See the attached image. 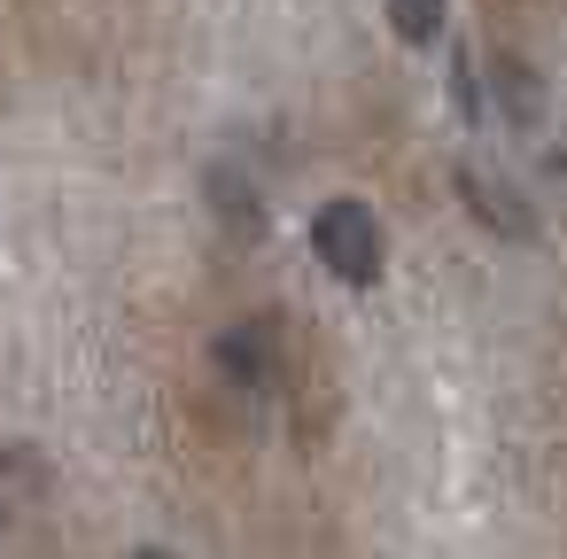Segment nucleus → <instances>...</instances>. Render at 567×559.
<instances>
[{
    "instance_id": "nucleus-4",
    "label": "nucleus",
    "mask_w": 567,
    "mask_h": 559,
    "mask_svg": "<svg viewBox=\"0 0 567 559\" xmlns=\"http://www.w3.org/2000/svg\"><path fill=\"white\" fill-rule=\"evenodd\" d=\"M133 559H172V551H133Z\"/></svg>"
},
{
    "instance_id": "nucleus-1",
    "label": "nucleus",
    "mask_w": 567,
    "mask_h": 559,
    "mask_svg": "<svg viewBox=\"0 0 567 559\" xmlns=\"http://www.w3.org/2000/svg\"><path fill=\"white\" fill-rule=\"evenodd\" d=\"M311 249H319V265H327L334 280H350V288H373V280H381V218H373L365 203H350V195H334V203L311 210Z\"/></svg>"
},
{
    "instance_id": "nucleus-2",
    "label": "nucleus",
    "mask_w": 567,
    "mask_h": 559,
    "mask_svg": "<svg viewBox=\"0 0 567 559\" xmlns=\"http://www.w3.org/2000/svg\"><path fill=\"white\" fill-rule=\"evenodd\" d=\"M458 187H466V210H474L482 226H497V234H513V241H528V234H536V210H528V203H513V187H505V179H489L482 164H458Z\"/></svg>"
},
{
    "instance_id": "nucleus-3",
    "label": "nucleus",
    "mask_w": 567,
    "mask_h": 559,
    "mask_svg": "<svg viewBox=\"0 0 567 559\" xmlns=\"http://www.w3.org/2000/svg\"><path fill=\"white\" fill-rule=\"evenodd\" d=\"M389 24H396L404 48H435V32H443V0H389Z\"/></svg>"
}]
</instances>
